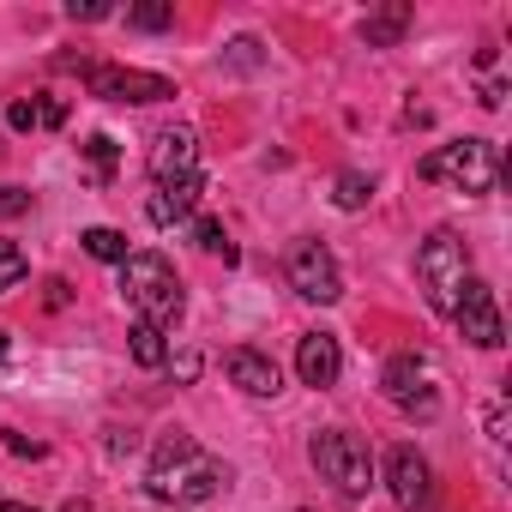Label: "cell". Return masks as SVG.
<instances>
[{
  "mask_svg": "<svg viewBox=\"0 0 512 512\" xmlns=\"http://www.w3.org/2000/svg\"><path fill=\"white\" fill-rule=\"evenodd\" d=\"M452 320H458V332L476 344V350H500L506 344V326H500V308H494V290L488 284H464V296H458V308H452Z\"/></svg>",
  "mask_w": 512,
  "mask_h": 512,
  "instance_id": "cell-8",
  "label": "cell"
},
{
  "mask_svg": "<svg viewBox=\"0 0 512 512\" xmlns=\"http://www.w3.org/2000/svg\"><path fill=\"white\" fill-rule=\"evenodd\" d=\"M61 512H91V500H67V506H61Z\"/></svg>",
  "mask_w": 512,
  "mask_h": 512,
  "instance_id": "cell-30",
  "label": "cell"
},
{
  "mask_svg": "<svg viewBox=\"0 0 512 512\" xmlns=\"http://www.w3.org/2000/svg\"><path fill=\"white\" fill-rule=\"evenodd\" d=\"M284 272H290L296 296H308V302H338L344 296V278H338V260H332L326 241H296Z\"/></svg>",
  "mask_w": 512,
  "mask_h": 512,
  "instance_id": "cell-6",
  "label": "cell"
},
{
  "mask_svg": "<svg viewBox=\"0 0 512 512\" xmlns=\"http://www.w3.org/2000/svg\"><path fill=\"white\" fill-rule=\"evenodd\" d=\"M127 338H133V362H139V368H163V362H169V344H163V332H157V326H145V320H139Z\"/></svg>",
  "mask_w": 512,
  "mask_h": 512,
  "instance_id": "cell-17",
  "label": "cell"
},
{
  "mask_svg": "<svg viewBox=\"0 0 512 512\" xmlns=\"http://www.w3.org/2000/svg\"><path fill=\"white\" fill-rule=\"evenodd\" d=\"M199 193H205V181H199V175H187V181H169V187H157V193L145 199V217H151L157 229H169V223H187V217L199 211Z\"/></svg>",
  "mask_w": 512,
  "mask_h": 512,
  "instance_id": "cell-13",
  "label": "cell"
},
{
  "mask_svg": "<svg viewBox=\"0 0 512 512\" xmlns=\"http://www.w3.org/2000/svg\"><path fill=\"white\" fill-rule=\"evenodd\" d=\"M85 157H91L97 181H109V175H115V139H109V133H91V139H85Z\"/></svg>",
  "mask_w": 512,
  "mask_h": 512,
  "instance_id": "cell-21",
  "label": "cell"
},
{
  "mask_svg": "<svg viewBox=\"0 0 512 512\" xmlns=\"http://www.w3.org/2000/svg\"><path fill=\"white\" fill-rule=\"evenodd\" d=\"M0 356H7V332H0Z\"/></svg>",
  "mask_w": 512,
  "mask_h": 512,
  "instance_id": "cell-31",
  "label": "cell"
},
{
  "mask_svg": "<svg viewBox=\"0 0 512 512\" xmlns=\"http://www.w3.org/2000/svg\"><path fill=\"white\" fill-rule=\"evenodd\" d=\"M223 368H229V380H235L247 398H278V392H284L278 362H272V356H260V350H247V344H241V350H229V356H223Z\"/></svg>",
  "mask_w": 512,
  "mask_h": 512,
  "instance_id": "cell-12",
  "label": "cell"
},
{
  "mask_svg": "<svg viewBox=\"0 0 512 512\" xmlns=\"http://www.w3.org/2000/svg\"><path fill=\"white\" fill-rule=\"evenodd\" d=\"M43 127H67V103L61 97H43Z\"/></svg>",
  "mask_w": 512,
  "mask_h": 512,
  "instance_id": "cell-26",
  "label": "cell"
},
{
  "mask_svg": "<svg viewBox=\"0 0 512 512\" xmlns=\"http://www.w3.org/2000/svg\"><path fill=\"white\" fill-rule=\"evenodd\" d=\"M193 241H199L205 253H223V266H235V241L223 235V223H217V217H193Z\"/></svg>",
  "mask_w": 512,
  "mask_h": 512,
  "instance_id": "cell-19",
  "label": "cell"
},
{
  "mask_svg": "<svg viewBox=\"0 0 512 512\" xmlns=\"http://www.w3.org/2000/svg\"><path fill=\"white\" fill-rule=\"evenodd\" d=\"M332 199H338L344 211H362V205L374 199V175H356V169H350V175H338V193H332Z\"/></svg>",
  "mask_w": 512,
  "mask_h": 512,
  "instance_id": "cell-20",
  "label": "cell"
},
{
  "mask_svg": "<svg viewBox=\"0 0 512 512\" xmlns=\"http://www.w3.org/2000/svg\"><path fill=\"white\" fill-rule=\"evenodd\" d=\"M91 97H103V103H163V97H175V85L163 73H139V67H91Z\"/></svg>",
  "mask_w": 512,
  "mask_h": 512,
  "instance_id": "cell-7",
  "label": "cell"
},
{
  "mask_svg": "<svg viewBox=\"0 0 512 512\" xmlns=\"http://www.w3.org/2000/svg\"><path fill=\"white\" fill-rule=\"evenodd\" d=\"M121 290L139 308V320L157 326V332H169L187 314V290H181V278H175V266L163 253H127L121 260Z\"/></svg>",
  "mask_w": 512,
  "mask_h": 512,
  "instance_id": "cell-2",
  "label": "cell"
},
{
  "mask_svg": "<svg viewBox=\"0 0 512 512\" xmlns=\"http://www.w3.org/2000/svg\"><path fill=\"white\" fill-rule=\"evenodd\" d=\"M380 386H386V398H392V404H410V398H416V386H422V356H392V362H386V374H380Z\"/></svg>",
  "mask_w": 512,
  "mask_h": 512,
  "instance_id": "cell-14",
  "label": "cell"
},
{
  "mask_svg": "<svg viewBox=\"0 0 512 512\" xmlns=\"http://www.w3.org/2000/svg\"><path fill=\"white\" fill-rule=\"evenodd\" d=\"M386 482H392V500H398L404 512L428 506V494H434V470H428V458H422L416 446H392V458H386Z\"/></svg>",
  "mask_w": 512,
  "mask_h": 512,
  "instance_id": "cell-10",
  "label": "cell"
},
{
  "mask_svg": "<svg viewBox=\"0 0 512 512\" xmlns=\"http://www.w3.org/2000/svg\"><path fill=\"white\" fill-rule=\"evenodd\" d=\"M7 127H13V133H37V127H43V103H37V97H19V103L7 109Z\"/></svg>",
  "mask_w": 512,
  "mask_h": 512,
  "instance_id": "cell-22",
  "label": "cell"
},
{
  "mask_svg": "<svg viewBox=\"0 0 512 512\" xmlns=\"http://www.w3.org/2000/svg\"><path fill=\"white\" fill-rule=\"evenodd\" d=\"M151 181L157 187H169V181H187V175H199V133L193 127H163L157 139H151Z\"/></svg>",
  "mask_w": 512,
  "mask_h": 512,
  "instance_id": "cell-9",
  "label": "cell"
},
{
  "mask_svg": "<svg viewBox=\"0 0 512 512\" xmlns=\"http://www.w3.org/2000/svg\"><path fill=\"white\" fill-rule=\"evenodd\" d=\"M67 19H85V25H97V19H109V7H103V0H73V7H67Z\"/></svg>",
  "mask_w": 512,
  "mask_h": 512,
  "instance_id": "cell-25",
  "label": "cell"
},
{
  "mask_svg": "<svg viewBox=\"0 0 512 512\" xmlns=\"http://www.w3.org/2000/svg\"><path fill=\"white\" fill-rule=\"evenodd\" d=\"M7 446H13L19 458H43V440H25V434H13V428H7Z\"/></svg>",
  "mask_w": 512,
  "mask_h": 512,
  "instance_id": "cell-27",
  "label": "cell"
},
{
  "mask_svg": "<svg viewBox=\"0 0 512 512\" xmlns=\"http://www.w3.org/2000/svg\"><path fill=\"white\" fill-rule=\"evenodd\" d=\"M296 374H302V386H314V392L338 386V374H344L338 338H332V332H308V338L296 344Z\"/></svg>",
  "mask_w": 512,
  "mask_h": 512,
  "instance_id": "cell-11",
  "label": "cell"
},
{
  "mask_svg": "<svg viewBox=\"0 0 512 512\" xmlns=\"http://www.w3.org/2000/svg\"><path fill=\"white\" fill-rule=\"evenodd\" d=\"M308 458H314V470H320L338 494H368V482H374V452H368V440H356V434H344V428L314 434Z\"/></svg>",
  "mask_w": 512,
  "mask_h": 512,
  "instance_id": "cell-5",
  "label": "cell"
},
{
  "mask_svg": "<svg viewBox=\"0 0 512 512\" xmlns=\"http://www.w3.org/2000/svg\"><path fill=\"white\" fill-rule=\"evenodd\" d=\"M19 211H31V193L25 187H0V217H19Z\"/></svg>",
  "mask_w": 512,
  "mask_h": 512,
  "instance_id": "cell-24",
  "label": "cell"
},
{
  "mask_svg": "<svg viewBox=\"0 0 512 512\" xmlns=\"http://www.w3.org/2000/svg\"><path fill=\"white\" fill-rule=\"evenodd\" d=\"M25 272H31V260H25V247H19V241H7V235H0V296H7V290H19V284H25Z\"/></svg>",
  "mask_w": 512,
  "mask_h": 512,
  "instance_id": "cell-18",
  "label": "cell"
},
{
  "mask_svg": "<svg viewBox=\"0 0 512 512\" xmlns=\"http://www.w3.org/2000/svg\"><path fill=\"white\" fill-rule=\"evenodd\" d=\"M79 241H85V253H91V260H109V266H121V260H127V235H121V229H109V223L85 229Z\"/></svg>",
  "mask_w": 512,
  "mask_h": 512,
  "instance_id": "cell-16",
  "label": "cell"
},
{
  "mask_svg": "<svg viewBox=\"0 0 512 512\" xmlns=\"http://www.w3.org/2000/svg\"><path fill=\"white\" fill-rule=\"evenodd\" d=\"M416 175H422V181H452L458 193H488L494 175H500V157H494L488 139H458V145L428 151V157L416 163Z\"/></svg>",
  "mask_w": 512,
  "mask_h": 512,
  "instance_id": "cell-4",
  "label": "cell"
},
{
  "mask_svg": "<svg viewBox=\"0 0 512 512\" xmlns=\"http://www.w3.org/2000/svg\"><path fill=\"white\" fill-rule=\"evenodd\" d=\"M175 380H199V356H193V350L175 356Z\"/></svg>",
  "mask_w": 512,
  "mask_h": 512,
  "instance_id": "cell-28",
  "label": "cell"
},
{
  "mask_svg": "<svg viewBox=\"0 0 512 512\" xmlns=\"http://www.w3.org/2000/svg\"><path fill=\"white\" fill-rule=\"evenodd\" d=\"M0 512H37V506H25V500H0Z\"/></svg>",
  "mask_w": 512,
  "mask_h": 512,
  "instance_id": "cell-29",
  "label": "cell"
},
{
  "mask_svg": "<svg viewBox=\"0 0 512 512\" xmlns=\"http://www.w3.org/2000/svg\"><path fill=\"white\" fill-rule=\"evenodd\" d=\"M404 31H410V7H386V13L362 19V37H368V49H392Z\"/></svg>",
  "mask_w": 512,
  "mask_h": 512,
  "instance_id": "cell-15",
  "label": "cell"
},
{
  "mask_svg": "<svg viewBox=\"0 0 512 512\" xmlns=\"http://www.w3.org/2000/svg\"><path fill=\"white\" fill-rule=\"evenodd\" d=\"M223 488H229V464H217L199 440H187V434L157 440V458H151V470H145V494H151V500L199 506V500H211V494H223Z\"/></svg>",
  "mask_w": 512,
  "mask_h": 512,
  "instance_id": "cell-1",
  "label": "cell"
},
{
  "mask_svg": "<svg viewBox=\"0 0 512 512\" xmlns=\"http://www.w3.org/2000/svg\"><path fill=\"white\" fill-rule=\"evenodd\" d=\"M127 25H139V31H169V25H175V7H133Z\"/></svg>",
  "mask_w": 512,
  "mask_h": 512,
  "instance_id": "cell-23",
  "label": "cell"
},
{
  "mask_svg": "<svg viewBox=\"0 0 512 512\" xmlns=\"http://www.w3.org/2000/svg\"><path fill=\"white\" fill-rule=\"evenodd\" d=\"M416 278H422V296L434 314H452L464 284H470V247L452 235V229H434L422 247H416Z\"/></svg>",
  "mask_w": 512,
  "mask_h": 512,
  "instance_id": "cell-3",
  "label": "cell"
}]
</instances>
